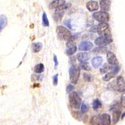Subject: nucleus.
<instances>
[{
	"instance_id": "obj_8",
	"label": "nucleus",
	"mask_w": 125,
	"mask_h": 125,
	"mask_svg": "<svg viewBox=\"0 0 125 125\" xmlns=\"http://www.w3.org/2000/svg\"><path fill=\"white\" fill-rule=\"evenodd\" d=\"M68 8V4H64V6H62L61 8H57L55 10L54 14H53V19H54V21L56 23H60L61 22V20H62V17L64 14V12H65V9Z\"/></svg>"
},
{
	"instance_id": "obj_20",
	"label": "nucleus",
	"mask_w": 125,
	"mask_h": 125,
	"mask_svg": "<svg viewBox=\"0 0 125 125\" xmlns=\"http://www.w3.org/2000/svg\"><path fill=\"white\" fill-rule=\"evenodd\" d=\"M121 111L119 109L114 110L113 113V123L114 124H116L119 121V118L121 116Z\"/></svg>"
},
{
	"instance_id": "obj_28",
	"label": "nucleus",
	"mask_w": 125,
	"mask_h": 125,
	"mask_svg": "<svg viewBox=\"0 0 125 125\" xmlns=\"http://www.w3.org/2000/svg\"><path fill=\"white\" fill-rule=\"evenodd\" d=\"M42 23H43V26L45 27H48L50 26V22H49V20L45 12L43 13V16H42Z\"/></svg>"
},
{
	"instance_id": "obj_27",
	"label": "nucleus",
	"mask_w": 125,
	"mask_h": 125,
	"mask_svg": "<svg viewBox=\"0 0 125 125\" xmlns=\"http://www.w3.org/2000/svg\"><path fill=\"white\" fill-rule=\"evenodd\" d=\"M111 66L108 65L107 63H104V64L100 68V72H101V73H102V74L106 73H107L108 71H109V70H111Z\"/></svg>"
},
{
	"instance_id": "obj_1",
	"label": "nucleus",
	"mask_w": 125,
	"mask_h": 125,
	"mask_svg": "<svg viewBox=\"0 0 125 125\" xmlns=\"http://www.w3.org/2000/svg\"><path fill=\"white\" fill-rule=\"evenodd\" d=\"M90 123L91 125H110L111 116L106 113L94 116L91 118Z\"/></svg>"
},
{
	"instance_id": "obj_23",
	"label": "nucleus",
	"mask_w": 125,
	"mask_h": 125,
	"mask_svg": "<svg viewBox=\"0 0 125 125\" xmlns=\"http://www.w3.org/2000/svg\"><path fill=\"white\" fill-rule=\"evenodd\" d=\"M116 75V74L115 73H113L112 71H111L110 72L108 73L107 74H106L103 77V80L104 81H109V80H111L112 78H115Z\"/></svg>"
},
{
	"instance_id": "obj_33",
	"label": "nucleus",
	"mask_w": 125,
	"mask_h": 125,
	"mask_svg": "<svg viewBox=\"0 0 125 125\" xmlns=\"http://www.w3.org/2000/svg\"><path fill=\"white\" fill-rule=\"evenodd\" d=\"M53 61H54V67H55V68H56L59 64V62H58V58H57L56 55L54 54L53 56Z\"/></svg>"
},
{
	"instance_id": "obj_34",
	"label": "nucleus",
	"mask_w": 125,
	"mask_h": 125,
	"mask_svg": "<svg viewBox=\"0 0 125 125\" xmlns=\"http://www.w3.org/2000/svg\"><path fill=\"white\" fill-rule=\"evenodd\" d=\"M65 24L66 25V26L68 28H69L70 29H72V26H71V20H70L66 21L65 22Z\"/></svg>"
},
{
	"instance_id": "obj_6",
	"label": "nucleus",
	"mask_w": 125,
	"mask_h": 125,
	"mask_svg": "<svg viewBox=\"0 0 125 125\" xmlns=\"http://www.w3.org/2000/svg\"><path fill=\"white\" fill-rule=\"evenodd\" d=\"M96 33L101 36H111L109 26L107 23H100L96 25Z\"/></svg>"
},
{
	"instance_id": "obj_4",
	"label": "nucleus",
	"mask_w": 125,
	"mask_h": 125,
	"mask_svg": "<svg viewBox=\"0 0 125 125\" xmlns=\"http://www.w3.org/2000/svg\"><path fill=\"white\" fill-rule=\"evenodd\" d=\"M69 103L70 106L74 109H78L81 104V99L76 92L73 91L69 94Z\"/></svg>"
},
{
	"instance_id": "obj_24",
	"label": "nucleus",
	"mask_w": 125,
	"mask_h": 125,
	"mask_svg": "<svg viewBox=\"0 0 125 125\" xmlns=\"http://www.w3.org/2000/svg\"><path fill=\"white\" fill-rule=\"evenodd\" d=\"M77 51V46H74L70 47L68 48V50H66V54L67 56H72L73 54H74V53L76 52Z\"/></svg>"
},
{
	"instance_id": "obj_32",
	"label": "nucleus",
	"mask_w": 125,
	"mask_h": 125,
	"mask_svg": "<svg viewBox=\"0 0 125 125\" xmlns=\"http://www.w3.org/2000/svg\"><path fill=\"white\" fill-rule=\"evenodd\" d=\"M83 76H84V80H85L86 81H88V82H90V81H91L92 76H91L90 74H88V73H84V74H83Z\"/></svg>"
},
{
	"instance_id": "obj_37",
	"label": "nucleus",
	"mask_w": 125,
	"mask_h": 125,
	"mask_svg": "<svg viewBox=\"0 0 125 125\" xmlns=\"http://www.w3.org/2000/svg\"><path fill=\"white\" fill-rule=\"evenodd\" d=\"M124 116H125V113H123V114L122 116H121V118H122V119H123Z\"/></svg>"
},
{
	"instance_id": "obj_18",
	"label": "nucleus",
	"mask_w": 125,
	"mask_h": 125,
	"mask_svg": "<svg viewBox=\"0 0 125 125\" xmlns=\"http://www.w3.org/2000/svg\"><path fill=\"white\" fill-rule=\"evenodd\" d=\"M107 51H108V48L104 46H98L96 48H94L93 50V53L94 54H104L105 53H106Z\"/></svg>"
},
{
	"instance_id": "obj_10",
	"label": "nucleus",
	"mask_w": 125,
	"mask_h": 125,
	"mask_svg": "<svg viewBox=\"0 0 125 125\" xmlns=\"http://www.w3.org/2000/svg\"><path fill=\"white\" fill-rule=\"evenodd\" d=\"M107 61H108V64L112 66L118 65V60L115 54L113 53L111 51H107L106 52Z\"/></svg>"
},
{
	"instance_id": "obj_35",
	"label": "nucleus",
	"mask_w": 125,
	"mask_h": 125,
	"mask_svg": "<svg viewBox=\"0 0 125 125\" xmlns=\"http://www.w3.org/2000/svg\"><path fill=\"white\" fill-rule=\"evenodd\" d=\"M121 104L123 107H125V94L121 96Z\"/></svg>"
},
{
	"instance_id": "obj_36",
	"label": "nucleus",
	"mask_w": 125,
	"mask_h": 125,
	"mask_svg": "<svg viewBox=\"0 0 125 125\" xmlns=\"http://www.w3.org/2000/svg\"><path fill=\"white\" fill-rule=\"evenodd\" d=\"M75 62V58H74V57H71L70 58V62Z\"/></svg>"
},
{
	"instance_id": "obj_14",
	"label": "nucleus",
	"mask_w": 125,
	"mask_h": 125,
	"mask_svg": "<svg viewBox=\"0 0 125 125\" xmlns=\"http://www.w3.org/2000/svg\"><path fill=\"white\" fill-rule=\"evenodd\" d=\"M100 8L104 11H108L111 7V1L110 0H100Z\"/></svg>"
},
{
	"instance_id": "obj_12",
	"label": "nucleus",
	"mask_w": 125,
	"mask_h": 125,
	"mask_svg": "<svg viewBox=\"0 0 125 125\" xmlns=\"http://www.w3.org/2000/svg\"><path fill=\"white\" fill-rule=\"evenodd\" d=\"M86 8L90 12L95 11L99 8V4H98V2L96 1H90L87 3Z\"/></svg>"
},
{
	"instance_id": "obj_2",
	"label": "nucleus",
	"mask_w": 125,
	"mask_h": 125,
	"mask_svg": "<svg viewBox=\"0 0 125 125\" xmlns=\"http://www.w3.org/2000/svg\"><path fill=\"white\" fill-rule=\"evenodd\" d=\"M56 34L57 38L61 41H68L72 36L71 31L62 26H59L56 28Z\"/></svg>"
},
{
	"instance_id": "obj_31",
	"label": "nucleus",
	"mask_w": 125,
	"mask_h": 125,
	"mask_svg": "<svg viewBox=\"0 0 125 125\" xmlns=\"http://www.w3.org/2000/svg\"><path fill=\"white\" fill-rule=\"evenodd\" d=\"M53 83L54 86L58 85V74H56L53 76Z\"/></svg>"
},
{
	"instance_id": "obj_21",
	"label": "nucleus",
	"mask_w": 125,
	"mask_h": 125,
	"mask_svg": "<svg viewBox=\"0 0 125 125\" xmlns=\"http://www.w3.org/2000/svg\"><path fill=\"white\" fill-rule=\"evenodd\" d=\"M44 71V66L43 63H39L36 64L34 68V72L37 73V74H40L41 73H43Z\"/></svg>"
},
{
	"instance_id": "obj_26",
	"label": "nucleus",
	"mask_w": 125,
	"mask_h": 125,
	"mask_svg": "<svg viewBox=\"0 0 125 125\" xmlns=\"http://www.w3.org/2000/svg\"><path fill=\"white\" fill-rule=\"evenodd\" d=\"M101 106H102L101 102L98 99H96L93 102V108L94 110H97V109H100L101 107Z\"/></svg>"
},
{
	"instance_id": "obj_16",
	"label": "nucleus",
	"mask_w": 125,
	"mask_h": 125,
	"mask_svg": "<svg viewBox=\"0 0 125 125\" xmlns=\"http://www.w3.org/2000/svg\"><path fill=\"white\" fill-rule=\"evenodd\" d=\"M76 58L80 62H85L90 58V54L88 53H79L77 54Z\"/></svg>"
},
{
	"instance_id": "obj_29",
	"label": "nucleus",
	"mask_w": 125,
	"mask_h": 125,
	"mask_svg": "<svg viewBox=\"0 0 125 125\" xmlns=\"http://www.w3.org/2000/svg\"><path fill=\"white\" fill-rule=\"evenodd\" d=\"M81 107V112L83 114H85L88 111V106L84 103H83L80 106Z\"/></svg>"
},
{
	"instance_id": "obj_30",
	"label": "nucleus",
	"mask_w": 125,
	"mask_h": 125,
	"mask_svg": "<svg viewBox=\"0 0 125 125\" xmlns=\"http://www.w3.org/2000/svg\"><path fill=\"white\" fill-rule=\"evenodd\" d=\"M74 90V86L73 84H70L66 87V92L67 93L70 94V93L73 92Z\"/></svg>"
},
{
	"instance_id": "obj_25",
	"label": "nucleus",
	"mask_w": 125,
	"mask_h": 125,
	"mask_svg": "<svg viewBox=\"0 0 125 125\" xmlns=\"http://www.w3.org/2000/svg\"><path fill=\"white\" fill-rule=\"evenodd\" d=\"M72 115L75 119H78L79 121H81V120L83 119V118H84L83 114L81 112H79V111H73Z\"/></svg>"
},
{
	"instance_id": "obj_17",
	"label": "nucleus",
	"mask_w": 125,
	"mask_h": 125,
	"mask_svg": "<svg viewBox=\"0 0 125 125\" xmlns=\"http://www.w3.org/2000/svg\"><path fill=\"white\" fill-rule=\"evenodd\" d=\"M8 24V18L4 14H0V33Z\"/></svg>"
},
{
	"instance_id": "obj_13",
	"label": "nucleus",
	"mask_w": 125,
	"mask_h": 125,
	"mask_svg": "<svg viewBox=\"0 0 125 125\" xmlns=\"http://www.w3.org/2000/svg\"><path fill=\"white\" fill-rule=\"evenodd\" d=\"M103 59L102 57L100 56H96L94 57L92 59L91 64H92L93 68H98L101 65V64L103 63Z\"/></svg>"
},
{
	"instance_id": "obj_5",
	"label": "nucleus",
	"mask_w": 125,
	"mask_h": 125,
	"mask_svg": "<svg viewBox=\"0 0 125 125\" xmlns=\"http://www.w3.org/2000/svg\"><path fill=\"white\" fill-rule=\"evenodd\" d=\"M125 79L123 76H118L116 78V80L111 84L113 90H115L119 93H124L125 90Z\"/></svg>"
},
{
	"instance_id": "obj_7",
	"label": "nucleus",
	"mask_w": 125,
	"mask_h": 125,
	"mask_svg": "<svg viewBox=\"0 0 125 125\" xmlns=\"http://www.w3.org/2000/svg\"><path fill=\"white\" fill-rule=\"evenodd\" d=\"M92 16L94 20L100 23H108L109 20V14L104 11L93 13Z\"/></svg>"
},
{
	"instance_id": "obj_19",
	"label": "nucleus",
	"mask_w": 125,
	"mask_h": 125,
	"mask_svg": "<svg viewBox=\"0 0 125 125\" xmlns=\"http://www.w3.org/2000/svg\"><path fill=\"white\" fill-rule=\"evenodd\" d=\"M31 47H32V50H33V52L37 53L40 52L41 49L43 48V44L41 42H34V43H33Z\"/></svg>"
},
{
	"instance_id": "obj_11",
	"label": "nucleus",
	"mask_w": 125,
	"mask_h": 125,
	"mask_svg": "<svg viewBox=\"0 0 125 125\" xmlns=\"http://www.w3.org/2000/svg\"><path fill=\"white\" fill-rule=\"evenodd\" d=\"M93 48V44L88 41H82L78 46V50L82 51H90Z\"/></svg>"
},
{
	"instance_id": "obj_15",
	"label": "nucleus",
	"mask_w": 125,
	"mask_h": 125,
	"mask_svg": "<svg viewBox=\"0 0 125 125\" xmlns=\"http://www.w3.org/2000/svg\"><path fill=\"white\" fill-rule=\"evenodd\" d=\"M65 1L64 0H55L54 1L51 2L50 4V9H57L59 8H61L65 4Z\"/></svg>"
},
{
	"instance_id": "obj_9",
	"label": "nucleus",
	"mask_w": 125,
	"mask_h": 125,
	"mask_svg": "<svg viewBox=\"0 0 125 125\" xmlns=\"http://www.w3.org/2000/svg\"><path fill=\"white\" fill-rule=\"evenodd\" d=\"M113 41L111 36H100L96 39L94 43L98 46H106L113 43Z\"/></svg>"
},
{
	"instance_id": "obj_22",
	"label": "nucleus",
	"mask_w": 125,
	"mask_h": 125,
	"mask_svg": "<svg viewBox=\"0 0 125 125\" xmlns=\"http://www.w3.org/2000/svg\"><path fill=\"white\" fill-rule=\"evenodd\" d=\"M79 67H80V69L84 70V71H89L91 70V66L89 64V63L87 62L86 61H85V62H80V64H79Z\"/></svg>"
},
{
	"instance_id": "obj_3",
	"label": "nucleus",
	"mask_w": 125,
	"mask_h": 125,
	"mask_svg": "<svg viewBox=\"0 0 125 125\" xmlns=\"http://www.w3.org/2000/svg\"><path fill=\"white\" fill-rule=\"evenodd\" d=\"M81 69L76 65L72 64L69 69V76L70 80L73 84H77L80 76Z\"/></svg>"
}]
</instances>
